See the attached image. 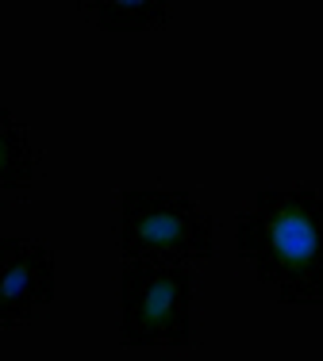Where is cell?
I'll list each match as a JSON object with an SVG mask.
<instances>
[{
	"label": "cell",
	"instance_id": "6da1fadb",
	"mask_svg": "<svg viewBox=\"0 0 323 361\" xmlns=\"http://www.w3.org/2000/svg\"><path fill=\"white\" fill-rule=\"evenodd\" d=\"M235 246L281 304H323V200L316 192H258L235 219Z\"/></svg>",
	"mask_w": 323,
	"mask_h": 361
},
{
	"label": "cell",
	"instance_id": "7a4b0ae2",
	"mask_svg": "<svg viewBox=\"0 0 323 361\" xmlns=\"http://www.w3.org/2000/svg\"><path fill=\"white\" fill-rule=\"evenodd\" d=\"M193 277L185 262L123 257L120 338L131 350H185L193 342Z\"/></svg>",
	"mask_w": 323,
	"mask_h": 361
},
{
	"label": "cell",
	"instance_id": "3957f363",
	"mask_svg": "<svg viewBox=\"0 0 323 361\" xmlns=\"http://www.w3.org/2000/svg\"><path fill=\"white\" fill-rule=\"evenodd\" d=\"M216 231L189 192H123L120 250L123 257L200 262L212 257Z\"/></svg>",
	"mask_w": 323,
	"mask_h": 361
},
{
	"label": "cell",
	"instance_id": "277c9868",
	"mask_svg": "<svg viewBox=\"0 0 323 361\" xmlns=\"http://www.w3.org/2000/svg\"><path fill=\"white\" fill-rule=\"evenodd\" d=\"M58 273L54 254L31 238H0V331L35 319L39 307L54 304Z\"/></svg>",
	"mask_w": 323,
	"mask_h": 361
},
{
	"label": "cell",
	"instance_id": "5b68a950",
	"mask_svg": "<svg viewBox=\"0 0 323 361\" xmlns=\"http://www.w3.org/2000/svg\"><path fill=\"white\" fill-rule=\"evenodd\" d=\"M100 31H158L169 20V0H78Z\"/></svg>",
	"mask_w": 323,
	"mask_h": 361
},
{
	"label": "cell",
	"instance_id": "8992f818",
	"mask_svg": "<svg viewBox=\"0 0 323 361\" xmlns=\"http://www.w3.org/2000/svg\"><path fill=\"white\" fill-rule=\"evenodd\" d=\"M35 177V154H31L28 135L12 119V111L0 108V192L28 188Z\"/></svg>",
	"mask_w": 323,
	"mask_h": 361
}]
</instances>
